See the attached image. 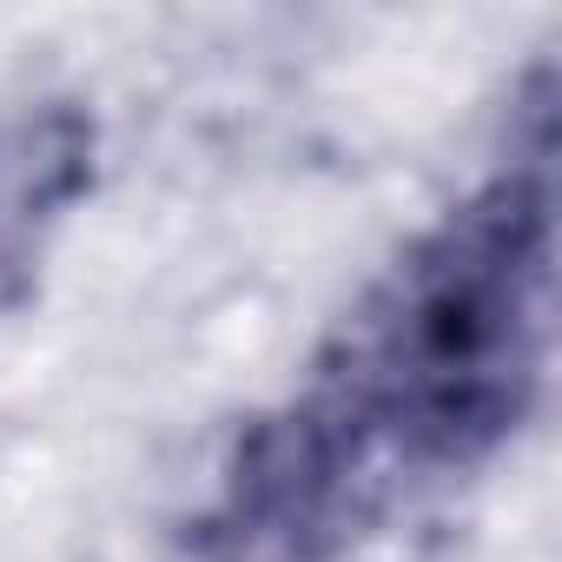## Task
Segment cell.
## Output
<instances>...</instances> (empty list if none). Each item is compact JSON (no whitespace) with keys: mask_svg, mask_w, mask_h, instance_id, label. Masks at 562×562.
Returning <instances> with one entry per match:
<instances>
[{"mask_svg":"<svg viewBox=\"0 0 562 562\" xmlns=\"http://www.w3.org/2000/svg\"><path fill=\"white\" fill-rule=\"evenodd\" d=\"M100 126L80 100H27L0 113V312L34 292L54 238L93 192Z\"/></svg>","mask_w":562,"mask_h":562,"instance_id":"obj_1","label":"cell"}]
</instances>
